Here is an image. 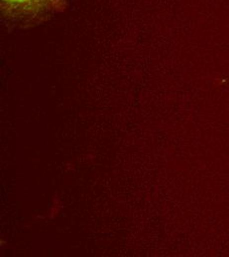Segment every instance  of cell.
I'll list each match as a JSON object with an SVG mask.
<instances>
[{"label": "cell", "mask_w": 229, "mask_h": 257, "mask_svg": "<svg viewBox=\"0 0 229 257\" xmlns=\"http://www.w3.org/2000/svg\"><path fill=\"white\" fill-rule=\"evenodd\" d=\"M66 0H1L2 16L20 24H31L65 9Z\"/></svg>", "instance_id": "6da1fadb"}]
</instances>
